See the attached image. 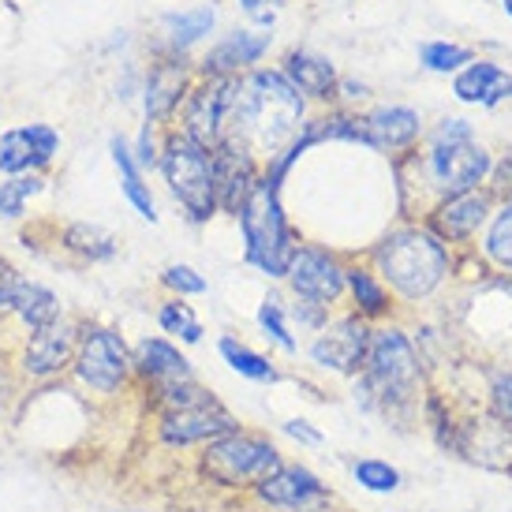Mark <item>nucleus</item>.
Returning a JSON list of instances; mask_svg holds the SVG:
<instances>
[{
  "label": "nucleus",
  "instance_id": "7c9ffc66",
  "mask_svg": "<svg viewBox=\"0 0 512 512\" xmlns=\"http://www.w3.org/2000/svg\"><path fill=\"white\" fill-rule=\"evenodd\" d=\"M157 318H161V329H165V333H176L180 341H187V344H199L202 341L199 318L187 311V303H180V299H176V303H165Z\"/></svg>",
  "mask_w": 512,
  "mask_h": 512
},
{
  "label": "nucleus",
  "instance_id": "c9c22d12",
  "mask_svg": "<svg viewBox=\"0 0 512 512\" xmlns=\"http://www.w3.org/2000/svg\"><path fill=\"white\" fill-rule=\"evenodd\" d=\"M161 281H165L172 292H180V296H199V292H206V281H202L191 266H169Z\"/></svg>",
  "mask_w": 512,
  "mask_h": 512
},
{
  "label": "nucleus",
  "instance_id": "4be33fe9",
  "mask_svg": "<svg viewBox=\"0 0 512 512\" xmlns=\"http://www.w3.org/2000/svg\"><path fill=\"white\" fill-rule=\"evenodd\" d=\"M285 79L296 86L299 94H311V98H329L333 86H337L333 64L326 57H314V53H288Z\"/></svg>",
  "mask_w": 512,
  "mask_h": 512
},
{
  "label": "nucleus",
  "instance_id": "0eeeda50",
  "mask_svg": "<svg viewBox=\"0 0 512 512\" xmlns=\"http://www.w3.org/2000/svg\"><path fill=\"white\" fill-rule=\"evenodd\" d=\"M161 172L169 180L172 195L184 202V210L195 221H210L217 210V191H214V161L210 150L199 146L187 135H172L161 154Z\"/></svg>",
  "mask_w": 512,
  "mask_h": 512
},
{
  "label": "nucleus",
  "instance_id": "a19ab883",
  "mask_svg": "<svg viewBox=\"0 0 512 512\" xmlns=\"http://www.w3.org/2000/svg\"><path fill=\"white\" fill-rule=\"evenodd\" d=\"M322 303H314V299H303L296 307V318L299 322H307V326H322V311H318Z\"/></svg>",
  "mask_w": 512,
  "mask_h": 512
},
{
  "label": "nucleus",
  "instance_id": "6ab92c4d",
  "mask_svg": "<svg viewBox=\"0 0 512 512\" xmlns=\"http://www.w3.org/2000/svg\"><path fill=\"white\" fill-rule=\"evenodd\" d=\"M486 210H490L486 195L468 191V195H453L445 206H438V214L430 217V221H434V228L445 240H468L471 232L486 221Z\"/></svg>",
  "mask_w": 512,
  "mask_h": 512
},
{
  "label": "nucleus",
  "instance_id": "c85d7f7f",
  "mask_svg": "<svg viewBox=\"0 0 512 512\" xmlns=\"http://www.w3.org/2000/svg\"><path fill=\"white\" fill-rule=\"evenodd\" d=\"M344 281L352 285L359 311H363V314H382L385 307H389V296H385V288L374 281V273H367V270H344Z\"/></svg>",
  "mask_w": 512,
  "mask_h": 512
},
{
  "label": "nucleus",
  "instance_id": "1a4fd4ad",
  "mask_svg": "<svg viewBox=\"0 0 512 512\" xmlns=\"http://www.w3.org/2000/svg\"><path fill=\"white\" fill-rule=\"evenodd\" d=\"M131 363L128 348L120 341V333L113 329H86L83 344H79V356H75V374L83 378L90 389L98 393H113L128 382Z\"/></svg>",
  "mask_w": 512,
  "mask_h": 512
},
{
  "label": "nucleus",
  "instance_id": "f704fd0d",
  "mask_svg": "<svg viewBox=\"0 0 512 512\" xmlns=\"http://www.w3.org/2000/svg\"><path fill=\"white\" fill-rule=\"evenodd\" d=\"M258 322H262V329H266V337H273L285 352H296V341H292L285 311H281V299H273V296L266 299V303H262V311H258Z\"/></svg>",
  "mask_w": 512,
  "mask_h": 512
},
{
  "label": "nucleus",
  "instance_id": "f03ea898",
  "mask_svg": "<svg viewBox=\"0 0 512 512\" xmlns=\"http://www.w3.org/2000/svg\"><path fill=\"white\" fill-rule=\"evenodd\" d=\"M243 240H247V262L258 266L270 277H285L292 258H296V236L285 221L281 199H277V184L258 180L251 187L247 202L240 206Z\"/></svg>",
  "mask_w": 512,
  "mask_h": 512
},
{
  "label": "nucleus",
  "instance_id": "6e6552de",
  "mask_svg": "<svg viewBox=\"0 0 512 512\" xmlns=\"http://www.w3.org/2000/svg\"><path fill=\"white\" fill-rule=\"evenodd\" d=\"M486 172H490V157H486L483 146L471 143L468 120H445L434 131V150H430L434 184L449 195H468Z\"/></svg>",
  "mask_w": 512,
  "mask_h": 512
},
{
  "label": "nucleus",
  "instance_id": "a878e982",
  "mask_svg": "<svg viewBox=\"0 0 512 512\" xmlns=\"http://www.w3.org/2000/svg\"><path fill=\"white\" fill-rule=\"evenodd\" d=\"M221 356L228 359V367L236 370V374L251 378V382H277V370H273L270 359H262L258 352H251L247 344L232 341V337L221 341Z\"/></svg>",
  "mask_w": 512,
  "mask_h": 512
},
{
  "label": "nucleus",
  "instance_id": "2f4dec72",
  "mask_svg": "<svg viewBox=\"0 0 512 512\" xmlns=\"http://www.w3.org/2000/svg\"><path fill=\"white\" fill-rule=\"evenodd\" d=\"M356 479L363 490H370V494H393V490L400 486V471L389 468L385 460H359Z\"/></svg>",
  "mask_w": 512,
  "mask_h": 512
},
{
  "label": "nucleus",
  "instance_id": "b1692460",
  "mask_svg": "<svg viewBox=\"0 0 512 512\" xmlns=\"http://www.w3.org/2000/svg\"><path fill=\"white\" fill-rule=\"evenodd\" d=\"M8 311L19 314V322H23L27 329H42V326H53V322H57L60 303L49 288L34 285V281H15Z\"/></svg>",
  "mask_w": 512,
  "mask_h": 512
},
{
  "label": "nucleus",
  "instance_id": "a211bd4d",
  "mask_svg": "<svg viewBox=\"0 0 512 512\" xmlns=\"http://www.w3.org/2000/svg\"><path fill=\"white\" fill-rule=\"evenodd\" d=\"M453 90H456V98L471 101V105H498L501 98H509L512 94V79L501 72L498 64L479 60V64H471L468 72L456 75Z\"/></svg>",
  "mask_w": 512,
  "mask_h": 512
},
{
  "label": "nucleus",
  "instance_id": "393cba45",
  "mask_svg": "<svg viewBox=\"0 0 512 512\" xmlns=\"http://www.w3.org/2000/svg\"><path fill=\"white\" fill-rule=\"evenodd\" d=\"M113 157H116V169H120V184H124V195H128V202L146 217V221H157L154 195H150V187L143 184V172H139V165H135V157H131L128 143H124L120 135L113 139Z\"/></svg>",
  "mask_w": 512,
  "mask_h": 512
},
{
  "label": "nucleus",
  "instance_id": "72a5a7b5",
  "mask_svg": "<svg viewBox=\"0 0 512 512\" xmlns=\"http://www.w3.org/2000/svg\"><path fill=\"white\" fill-rule=\"evenodd\" d=\"M486 255L512 270V206H505L498 214V221H494V228H490V236H486Z\"/></svg>",
  "mask_w": 512,
  "mask_h": 512
},
{
  "label": "nucleus",
  "instance_id": "37998d69",
  "mask_svg": "<svg viewBox=\"0 0 512 512\" xmlns=\"http://www.w3.org/2000/svg\"><path fill=\"white\" fill-rule=\"evenodd\" d=\"M498 184L501 187H512V154L498 165Z\"/></svg>",
  "mask_w": 512,
  "mask_h": 512
},
{
  "label": "nucleus",
  "instance_id": "5701e85b",
  "mask_svg": "<svg viewBox=\"0 0 512 512\" xmlns=\"http://www.w3.org/2000/svg\"><path fill=\"white\" fill-rule=\"evenodd\" d=\"M139 370H143L150 385H172V382H191V367L187 359L172 348L169 341H143L139 344Z\"/></svg>",
  "mask_w": 512,
  "mask_h": 512
},
{
  "label": "nucleus",
  "instance_id": "cd10ccee",
  "mask_svg": "<svg viewBox=\"0 0 512 512\" xmlns=\"http://www.w3.org/2000/svg\"><path fill=\"white\" fill-rule=\"evenodd\" d=\"M64 243L86 258H113L116 255V240L98 225H72L68 232H64Z\"/></svg>",
  "mask_w": 512,
  "mask_h": 512
},
{
  "label": "nucleus",
  "instance_id": "423d86ee",
  "mask_svg": "<svg viewBox=\"0 0 512 512\" xmlns=\"http://www.w3.org/2000/svg\"><path fill=\"white\" fill-rule=\"evenodd\" d=\"M277 468H281L277 445L258 434H243V430L210 441L202 453V475H210L221 486H258Z\"/></svg>",
  "mask_w": 512,
  "mask_h": 512
},
{
  "label": "nucleus",
  "instance_id": "412c9836",
  "mask_svg": "<svg viewBox=\"0 0 512 512\" xmlns=\"http://www.w3.org/2000/svg\"><path fill=\"white\" fill-rule=\"evenodd\" d=\"M370 143L382 146V150H400L419 135V113L404 109V105H385L378 113L367 116Z\"/></svg>",
  "mask_w": 512,
  "mask_h": 512
},
{
  "label": "nucleus",
  "instance_id": "473e14b6",
  "mask_svg": "<svg viewBox=\"0 0 512 512\" xmlns=\"http://www.w3.org/2000/svg\"><path fill=\"white\" fill-rule=\"evenodd\" d=\"M419 57L430 72H456L460 64H471V49L464 45H449V42H427L419 49Z\"/></svg>",
  "mask_w": 512,
  "mask_h": 512
},
{
  "label": "nucleus",
  "instance_id": "2eb2a0df",
  "mask_svg": "<svg viewBox=\"0 0 512 512\" xmlns=\"http://www.w3.org/2000/svg\"><path fill=\"white\" fill-rule=\"evenodd\" d=\"M60 135L45 124H30V128H15L8 135H0V172L12 176H27L30 169L45 165L57 154Z\"/></svg>",
  "mask_w": 512,
  "mask_h": 512
},
{
  "label": "nucleus",
  "instance_id": "7ed1b4c3",
  "mask_svg": "<svg viewBox=\"0 0 512 512\" xmlns=\"http://www.w3.org/2000/svg\"><path fill=\"white\" fill-rule=\"evenodd\" d=\"M157 408H161V438L169 445H195V441H217L236 430V419L221 408V400L210 397L195 382L157 385Z\"/></svg>",
  "mask_w": 512,
  "mask_h": 512
},
{
  "label": "nucleus",
  "instance_id": "e433bc0d",
  "mask_svg": "<svg viewBox=\"0 0 512 512\" xmlns=\"http://www.w3.org/2000/svg\"><path fill=\"white\" fill-rule=\"evenodd\" d=\"M494 408H498V419L512 427V374H498L494 378Z\"/></svg>",
  "mask_w": 512,
  "mask_h": 512
},
{
  "label": "nucleus",
  "instance_id": "79ce46f5",
  "mask_svg": "<svg viewBox=\"0 0 512 512\" xmlns=\"http://www.w3.org/2000/svg\"><path fill=\"white\" fill-rule=\"evenodd\" d=\"M12 288H15V277L8 266H0V311H8V303H12Z\"/></svg>",
  "mask_w": 512,
  "mask_h": 512
},
{
  "label": "nucleus",
  "instance_id": "aec40b11",
  "mask_svg": "<svg viewBox=\"0 0 512 512\" xmlns=\"http://www.w3.org/2000/svg\"><path fill=\"white\" fill-rule=\"evenodd\" d=\"M184 98V64L176 60H161L146 79V124L169 116Z\"/></svg>",
  "mask_w": 512,
  "mask_h": 512
},
{
  "label": "nucleus",
  "instance_id": "c03bdc74",
  "mask_svg": "<svg viewBox=\"0 0 512 512\" xmlns=\"http://www.w3.org/2000/svg\"><path fill=\"white\" fill-rule=\"evenodd\" d=\"M505 12H509V15H512V0H505Z\"/></svg>",
  "mask_w": 512,
  "mask_h": 512
},
{
  "label": "nucleus",
  "instance_id": "9b49d317",
  "mask_svg": "<svg viewBox=\"0 0 512 512\" xmlns=\"http://www.w3.org/2000/svg\"><path fill=\"white\" fill-rule=\"evenodd\" d=\"M258 498L270 501L273 509H285V512H318L326 509L333 494L326 490V483L307 468H281L273 471L266 483H258Z\"/></svg>",
  "mask_w": 512,
  "mask_h": 512
},
{
  "label": "nucleus",
  "instance_id": "f257e3e1",
  "mask_svg": "<svg viewBox=\"0 0 512 512\" xmlns=\"http://www.w3.org/2000/svg\"><path fill=\"white\" fill-rule=\"evenodd\" d=\"M299 120H303V98L296 86L277 72H255L236 79L225 120V143L240 146L243 154L277 157L281 146L292 143Z\"/></svg>",
  "mask_w": 512,
  "mask_h": 512
},
{
  "label": "nucleus",
  "instance_id": "dca6fc26",
  "mask_svg": "<svg viewBox=\"0 0 512 512\" xmlns=\"http://www.w3.org/2000/svg\"><path fill=\"white\" fill-rule=\"evenodd\" d=\"M75 341H79V333H75L72 322H53V326L34 329L27 352H23V367H27L34 378L60 374V370L72 363Z\"/></svg>",
  "mask_w": 512,
  "mask_h": 512
},
{
  "label": "nucleus",
  "instance_id": "ddd939ff",
  "mask_svg": "<svg viewBox=\"0 0 512 512\" xmlns=\"http://www.w3.org/2000/svg\"><path fill=\"white\" fill-rule=\"evenodd\" d=\"M210 161H214V191H217V206L228 210V214H240V206L247 202L251 187L258 184L255 176V157L243 154L240 146L221 143L210 150Z\"/></svg>",
  "mask_w": 512,
  "mask_h": 512
},
{
  "label": "nucleus",
  "instance_id": "4468645a",
  "mask_svg": "<svg viewBox=\"0 0 512 512\" xmlns=\"http://www.w3.org/2000/svg\"><path fill=\"white\" fill-rule=\"evenodd\" d=\"M285 277L292 281L299 299H314V303H322V307L333 303V299L344 292V285H348L341 266H337L326 251H311V247H307V251H296Z\"/></svg>",
  "mask_w": 512,
  "mask_h": 512
},
{
  "label": "nucleus",
  "instance_id": "f8f14e48",
  "mask_svg": "<svg viewBox=\"0 0 512 512\" xmlns=\"http://www.w3.org/2000/svg\"><path fill=\"white\" fill-rule=\"evenodd\" d=\"M367 344H370V329L363 326V318H341V322H333V326L311 344V359L318 367L352 374V370L363 367Z\"/></svg>",
  "mask_w": 512,
  "mask_h": 512
},
{
  "label": "nucleus",
  "instance_id": "c756f323",
  "mask_svg": "<svg viewBox=\"0 0 512 512\" xmlns=\"http://www.w3.org/2000/svg\"><path fill=\"white\" fill-rule=\"evenodd\" d=\"M42 191V176H15L8 184H0V217L4 221H12V217L23 214V202L30 195H38Z\"/></svg>",
  "mask_w": 512,
  "mask_h": 512
},
{
  "label": "nucleus",
  "instance_id": "ea45409f",
  "mask_svg": "<svg viewBox=\"0 0 512 512\" xmlns=\"http://www.w3.org/2000/svg\"><path fill=\"white\" fill-rule=\"evenodd\" d=\"M139 165L143 169H154L157 165V150H154V139H150V124H146V131H143V139H139Z\"/></svg>",
  "mask_w": 512,
  "mask_h": 512
},
{
  "label": "nucleus",
  "instance_id": "bb28decb",
  "mask_svg": "<svg viewBox=\"0 0 512 512\" xmlns=\"http://www.w3.org/2000/svg\"><path fill=\"white\" fill-rule=\"evenodd\" d=\"M214 19L217 12L214 8H191V12H176L165 19V27H169V38L176 49H184V45L199 42L202 34H210L214 30Z\"/></svg>",
  "mask_w": 512,
  "mask_h": 512
},
{
  "label": "nucleus",
  "instance_id": "39448f33",
  "mask_svg": "<svg viewBox=\"0 0 512 512\" xmlns=\"http://www.w3.org/2000/svg\"><path fill=\"white\" fill-rule=\"evenodd\" d=\"M423 370L415 359L412 344L404 341L400 329H378L370 333L367 359H363V385L385 408H400L419 393Z\"/></svg>",
  "mask_w": 512,
  "mask_h": 512
},
{
  "label": "nucleus",
  "instance_id": "58836bf2",
  "mask_svg": "<svg viewBox=\"0 0 512 512\" xmlns=\"http://www.w3.org/2000/svg\"><path fill=\"white\" fill-rule=\"evenodd\" d=\"M285 434H288V438L303 441V445H322V434H318V430H311L307 423H299V419L285 423Z\"/></svg>",
  "mask_w": 512,
  "mask_h": 512
},
{
  "label": "nucleus",
  "instance_id": "20e7f679",
  "mask_svg": "<svg viewBox=\"0 0 512 512\" xmlns=\"http://www.w3.org/2000/svg\"><path fill=\"white\" fill-rule=\"evenodd\" d=\"M378 266L400 296L423 299L441 285L449 258L434 236L419 232V228H400L378 247Z\"/></svg>",
  "mask_w": 512,
  "mask_h": 512
},
{
  "label": "nucleus",
  "instance_id": "4c0bfd02",
  "mask_svg": "<svg viewBox=\"0 0 512 512\" xmlns=\"http://www.w3.org/2000/svg\"><path fill=\"white\" fill-rule=\"evenodd\" d=\"M240 4L251 15H255L258 23H273V12H277V8L285 4V0H240Z\"/></svg>",
  "mask_w": 512,
  "mask_h": 512
},
{
  "label": "nucleus",
  "instance_id": "f3484780",
  "mask_svg": "<svg viewBox=\"0 0 512 512\" xmlns=\"http://www.w3.org/2000/svg\"><path fill=\"white\" fill-rule=\"evenodd\" d=\"M266 49H270V34H247V30H236V34H228L221 45L210 49V57L202 60V72L217 75V79H228V72L255 64Z\"/></svg>",
  "mask_w": 512,
  "mask_h": 512
},
{
  "label": "nucleus",
  "instance_id": "9d476101",
  "mask_svg": "<svg viewBox=\"0 0 512 512\" xmlns=\"http://www.w3.org/2000/svg\"><path fill=\"white\" fill-rule=\"evenodd\" d=\"M232 90H236V79H214L210 86H202L191 94L184 109V135L195 139L199 146L214 150V146L225 143V120H228V105H232Z\"/></svg>",
  "mask_w": 512,
  "mask_h": 512
}]
</instances>
